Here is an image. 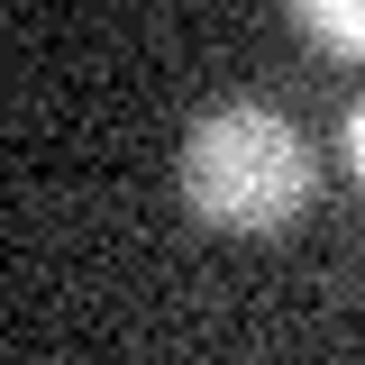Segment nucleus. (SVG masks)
<instances>
[{
	"label": "nucleus",
	"mask_w": 365,
	"mask_h": 365,
	"mask_svg": "<svg viewBox=\"0 0 365 365\" xmlns=\"http://www.w3.org/2000/svg\"><path fill=\"white\" fill-rule=\"evenodd\" d=\"M347 174L365 182V101H356V110H347Z\"/></svg>",
	"instance_id": "3"
},
{
	"label": "nucleus",
	"mask_w": 365,
	"mask_h": 365,
	"mask_svg": "<svg viewBox=\"0 0 365 365\" xmlns=\"http://www.w3.org/2000/svg\"><path fill=\"white\" fill-rule=\"evenodd\" d=\"M292 19H302V37H311V46L365 64V0H292Z\"/></svg>",
	"instance_id": "2"
},
{
	"label": "nucleus",
	"mask_w": 365,
	"mask_h": 365,
	"mask_svg": "<svg viewBox=\"0 0 365 365\" xmlns=\"http://www.w3.org/2000/svg\"><path fill=\"white\" fill-rule=\"evenodd\" d=\"M311 192H319L311 137L265 101H220L182 137V201L220 237H283L311 210Z\"/></svg>",
	"instance_id": "1"
}]
</instances>
